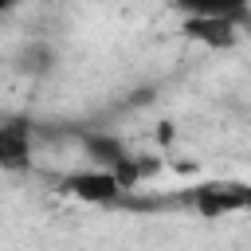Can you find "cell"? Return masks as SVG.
<instances>
[{"mask_svg":"<svg viewBox=\"0 0 251 251\" xmlns=\"http://www.w3.org/2000/svg\"><path fill=\"white\" fill-rule=\"evenodd\" d=\"M184 204L200 212L204 220H220L227 212H243L251 204V188L243 180H212V184H196L184 196Z\"/></svg>","mask_w":251,"mask_h":251,"instance_id":"cell-1","label":"cell"},{"mask_svg":"<svg viewBox=\"0 0 251 251\" xmlns=\"http://www.w3.org/2000/svg\"><path fill=\"white\" fill-rule=\"evenodd\" d=\"M35 157V122L27 114L0 118V173H27Z\"/></svg>","mask_w":251,"mask_h":251,"instance_id":"cell-2","label":"cell"},{"mask_svg":"<svg viewBox=\"0 0 251 251\" xmlns=\"http://www.w3.org/2000/svg\"><path fill=\"white\" fill-rule=\"evenodd\" d=\"M82 141V149H86V157L94 161L90 169H106V173H114L126 188L133 184V176H137V169H133V157H129V145L118 137V133H106V129H94V133H82L78 137Z\"/></svg>","mask_w":251,"mask_h":251,"instance_id":"cell-3","label":"cell"},{"mask_svg":"<svg viewBox=\"0 0 251 251\" xmlns=\"http://www.w3.org/2000/svg\"><path fill=\"white\" fill-rule=\"evenodd\" d=\"M59 188L71 192V196L82 200V204H118L122 192H126V184H122L114 173H106V169H78V173H67V176L59 180Z\"/></svg>","mask_w":251,"mask_h":251,"instance_id":"cell-4","label":"cell"},{"mask_svg":"<svg viewBox=\"0 0 251 251\" xmlns=\"http://www.w3.org/2000/svg\"><path fill=\"white\" fill-rule=\"evenodd\" d=\"M235 16H243V8H235V12L192 16V20L184 24V35H188V39H200V43H208V47H231V43L239 39V24H235Z\"/></svg>","mask_w":251,"mask_h":251,"instance_id":"cell-5","label":"cell"},{"mask_svg":"<svg viewBox=\"0 0 251 251\" xmlns=\"http://www.w3.org/2000/svg\"><path fill=\"white\" fill-rule=\"evenodd\" d=\"M55 67H59V51H55V43H47V39H27V43L16 51V71L27 75V78H47Z\"/></svg>","mask_w":251,"mask_h":251,"instance_id":"cell-6","label":"cell"}]
</instances>
